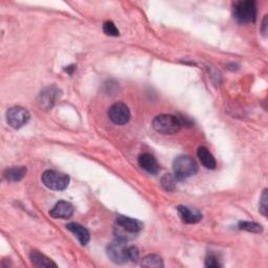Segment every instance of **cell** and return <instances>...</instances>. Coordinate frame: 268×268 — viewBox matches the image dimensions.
Wrapping results in <instances>:
<instances>
[{
  "label": "cell",
  "instance_id": "d6986e66",
  "mask_svg": "<svg viewBox=\"0 0 268 268\" xmlns=\"http://www.w3.org/2000/svg\"><path fill=\"white\" fill-rule=\"evenodd\" d=\"M176 177L172 174H166L162 178V186L166 191L173 192L176 189Z\"/></svg>",
  "mask_w": 268,
  "mask_h": 268
},
{
  "label": "cell",
  "instance_id": "52a82bcc",
  "mask_svg": "<svg viewBox=\"0 0 268 268\" xmlns=\"http://www.w3.org/2000/svg\"><path fill=\"white\" fill-rule=\"evenodd\" d=\"M30 112L20 106L12 107L7 112V122L14 129H19L30 121Z\"/></svg>",
  "mask_w": 268,
  "mask_h": 268
},
{
  "label": "cell",
  "instance_id": "7402d4cb",
  "mask_svg": "<svg viewBox=\"0 0 268 268\" xmlns=\"http://www.w3.org/2000/svg\"><path fill=\"white\" fill-rule=\"evenodd\" d=\"M205 266L206 267H221V264L216 255H214V253H208L205 259Z\"/></svg>",
  "mask_w": 268,
  "mask_h": 268
},
{
  "label": "cell",
  "instance_id": "5b68a950",
  "mask_svg": "<svg viewBox=\"0 0 268 268\" xmlns=\"http://www.w3.org/2000/svg\"><path fill=\"white\" fill-rule=\"evenodd\" d=\"M41 179L46 188L53 191H63L69 185L68 175L53 170L45 171L42 174Z\"/></svg>",
  "mask_w": 268,
  "mask_h": 268
},
{
  "label": "cell",
  "instance_id": "9a60e30c",
  "mask_svg": "<svg viewBox=\"0 0 268 268\" xmlns=\"http://www.w3.org/2000/svg\"><path fill=\"white\" fill-rule=\"evenodd\" d=\"M30 259H31L33 265L36 267H40V268H42V267H46V268L57 267V264L52 262L49 258H47L45 255H43V253H41L37 250L31 251Z\"/></svg>",
  "mask_w": 268,
  "mask_h": 268
},
{
  "label": "cell",
  "instance_id": "6da1fadb",
  "mask_svg": "<svg viewBox=\"0 0 268 268\" xmlns=\"http://www.w3.org/2000/svg\"><path fill=\"white\" fill-rule=\"evenodd\" d=\"M108 258L117 264L136 262L139 259V250L134 245H128L126 240L118 239L107 247Z\"/></svg>",
  "mask_w": 268,
  "mask_h": 268
},
{
  "label": "cell",
  "instance_id": "8fae6325",
  "mask_svg": "<svg viewBox=\"0 0 268 268\" xmlns=\"http://www.w3.org/2000/svg\"><path fill=\"white\" fill-rule=\"evenodd\" d=\"M138 165L139 167L145 170L146 172L150 173V174H157L160 170L159 165L152 154L150 153H143L139 155L138 157Z\"/></svg>",
  "mask_w": 268,
  "mask_h": 268
},
{
  "label": "cell",
  "instance_id": "ffe728a7",
  "mask_svg": "<svg viewBox=\"0 0 268 268\" xmlns=\"http://www.w3.org/2000/svg\"><path fill=\"white\" fill-rule=\"evenodd\" d=\"M103 31L107 36H112V37H118L120 35V32L118 30V27L112 21H106L103 25Z\"/></svg>",
  "mask_w": 268,
  "mask_h": 268
},
{
  "label": "cell",
  "instance_id": "7c38bea8",
  "mask_svg": "<svg viewBox=\"0 0 268 268\" xmlns=\"http://www.w3.org/2000/svg\"><path fill=\"white\" fill-rule=\"evenodd\" d=\"M177 211H178V215L181 218V220L185 223H188V224L197 223L202 219V214L200 213L199 210L190 208V207L185 206V205H178Z\"/></svg>",
  "mask_w": 268,
  "mask_h": 268
},
{
  "label": "cell",
  "instance_id": "7a4b0ae2",
  "mask_svg": "<svg viewBox=\"0 0 268 268\" xmlns=\"http://www.w3.org/2000/svg\"><path fill=\"white\" fill-rule=\"evenodd\" d=\"M153 129L164 135L177 133L182 127L180 119L171 115H160L155 117L152 122Z\"/></svg>",
  "mask_w": 268,
  "mask_h": 268
},
{
  "label": "cell",
  "instance_id": "8992f818",
  "mask_svg": "<svg viewBox=\"0 0 268 268\" xmlns=\"http://www.w3.org/2000/svg\"><path fill=\"white\" fill-rule=\"evenodd\" d=\"M117 229H118V234L122 235L119 237V239L126 240L127 241L125 234H130V235L138 234L143 229V224L130 217L118 216L117 217Z\"/></svg>",
  "mask_w": 268,
  "mask_h": 268
},
{
  "label": "cell",
  "instance_id": "4fadbf2b",
  "mask_svg": "<svg viewBox=\"0 0 268 268\" xmlns=\"http://www.w3.org/2000/svg\"><path fill=\"white\" fill-rule=\"evenodd\" d=\"M66 229L69 232H72L78 238V240L82 245H86L89 242V240H90L89 232L87 231V229L84 228L83 225L73 222V223H68L66 225Z\"/></svg>",
  "mask_w": 268,
  "mask_h": 268
},
{
  "label": "cell",
  "instance_id": "2e32d148",
  "mask_svg": "<svg viewBox=\"0 0 268 268\" xmlns=\"http://www.w3.org/2000/svg\"><path fill=\"white\" fill-rule=\"evenodd\" d=\"M26 168L25 167H11L8 168L5 171V178L12 182H17L24 178L26 175Z\"/></svg>",
  "mask_w": 268,
  "mask_h": 268
},
{
  "label": "cell",
  "instance_id": "603a6c76",
  "mask_svg": "<svg viewBox=\"0 0 268 268\" xmlns=\"http://www.w3.org/2000/svg\"><path fill=\"white\" fill-rule=\"evenodd\" d=\"M262 33L264 36L267 35V16L264 17V20H263V25H262Z\"/></svg>",
  "mask_w": 268,
  "mask_h": 268
},
{
  "label": "cell",
  "instance_id": "ac0fdd59",
  "mask_svg": "<svg viewBox=\"0 0 268 268\" xmlns=\"http://www.w3.org/2000/svg\"><path fill=\"white\" fill-rule=\"evenodd\" d=\"M238 229L249 232V233H255V234H260L263 232V228H262L261 224L257 223V222H250V221L239 222Z\"/></svg>",
  "mask_w": 268,
  "mask_h": 268
},
{
  "label": "cell",
  "instance_id": "3957f363",
  "mask_svg": "<svg viewBox=\"0 0 268 268\" xmlns=\"http://www.w3.org/2000/svg\"><path fill=\"white\" fill-rule=\"evenodd\" d=\"M173 170L176 179L183 180L198 172V165L188 155H180L173 163Z\"/></svg>",
  "mask_w": 268,
  "mask_h": 268
},
{
  "label": "cell",
  "instance_id": "cb8c5ba5",
  "mask_svg": "<svg viewBox=\"0 0 268 268\" xmlns=\"http://www.w3.org/2000/svg\"><path fill=\"white\" fill-rule=\"evenodd\" d=\"M75 69H76L75 65H69V66H66L65 72H66L67 74H69L70 76H72V75L74 74V70H75Z\"/></svg>",
  "mask_w": 268,
  "mask_h": 268
},
{
  "label": "cell",
  "instance_id": "277c9868",
  "mask_svg": "<svg viewBox=\"0 0 268 268\" xmlns=\"http://www.w3.org/2000/svg\"><path fill=\"white\" fill-rule=\"evenodd\" d=\"M234 17L239 23L255 22L257 18V5L251 0L238 2L234 5Z\"/></svg>",
  "mask_w": 268,
  "mask_h": 268
},
{
  "label": "cell",
  "instance_id": "9c48e42d",
  "mask_svg": "<svg viewBox=\"0 0 268 268\" xmlns=\"http://www.w3.org/2000/svg\"><path fill=\"white\" fill-rule=\"evenodd\" d=\"M60 92V89L55 85L42 89L38 95V104L40 108L49 110L56 103V100L59 97Z\"/></svg>",
  "mask_w": 268,
  "mask_h": 268
},
{
  "label": "cell",
  "instance_id": "5bb4252c",
  "mask_svg": "<svg viewBox=\"0 0 268 268\" xmlns=\"http://www.w3.org/2000/svg\"><path fill=\"white\" fill-rule=\"evenodd\" d=\"M197 156H198L201 164L206 169H208V170H214V169H216L217 164L215 157L211 155V153L208 151L207 148L199 147L198 150H197Z\"/></svg>",
  "mask_w": 268,
  "mask_h": 268
},
{
  "label": "cell",
  "instance_id": "44dd1931",
  "mask_svg": "<svg viewBox=\"0 0 268 268\" xmlns=\"http://www.w3.org/2000/svg\"><path fill=\"white\" fill-rule=\"evenodd\" d=\"M267 202H268V196H267V189H265L262 193V196L260 198V204H259V210L260 213L267 217V214H268V205H267Z\"/></svg>",
  "mask_w": 268,
  "mask_h": 268
},
{
  "label": "cell",
  "instance_id": "ba28073f",
  "mask_svg": "<svg viewBox=\"0 0 268 268\" xmlns=\"http://www.w3.org/2000/svg\"><path fill=\"white\" fill-rule=\"evenodd\" d=\"M108 117L116 125H126L130 121V110L124 103H116L108 110Z\"/></svg>",
  "mask_w": 268,
  "mask_h": 268
},
{
  "label": "cell",
  "instance_id": "e0dca14e",
  "mask_svg": "<svg viewBox=\"0 0 268 268\" xmlns=\"http://www.w3.org/2000/svg\"><path fill=\"white\" fill-rule=\"evenodd\" d=\"M140 265L147 268H159L164 267V261L162 257L157 255H148L143 258L142 262H140Z\"/></svg>",
  "mask_w": 268,
  "mask_h": 268
},
{
  "label": "cell",
  "instance_id": "30bf717a",
  "mask_svg": "<svg viewBox=\"0 0 268 268\" xmlns=\"http://www.w3.org/2000/svg\"><path fill=\"white\" fill-rule=\"evenodd\" d=\"M74 205L65 200H60L50 209L49 215L55 219H68L74 215Z\"/></svg>",
  "mask_w": 268,
  "mask_h": 268
}]
</instances>
